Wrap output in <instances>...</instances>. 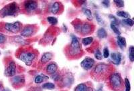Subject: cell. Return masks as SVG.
Returning <instances> with one entry per match:
<instances>
[{"mask_svg":"<svg viewBox=\"0 0 134 91\" xmlns=\"http://www.w3.org/2000/svg\"><path fill=\"white\" fill-rule=\"evenodd\" d=\"M0 87H1V86H0Z\"/></svg>","mask_w":134,"mask_h":91,"instance_id":"8d00e7d4","label":"cell"},{"mask_svg":"<svg viewBox=\"0 0 134 91\" xmlns=\"http://www.w3.org/2000/svg\"><path fill=\"white\" fill-rule=\"evenodd\" d=\"M35 32V27L33 26H27L21 31V35L25 37H30Z\"/></svg>","mask_w":134,"mask_h":91,"instance_id":"30bf717a","label":"cell"},{"mask_svg":"<svg viewBox=\"0 0 134 91\" xmlns=\"http://www.w3.org/2000/svg\"><path fill=\"white\" fill-rule=\"evenodd\" d=\"M15 72H16V67H15V62L12 61V62H9L8 67L5 69V75L6 76L10 77V76H15Z\"/></svg>","mask_w":134,"mask_h":91,"instance_id":"ba28073f","label":"cell"},{"mask_svg":"<svg viewBox=\"0 0 134 91\" xmlns=\"http://www.w3.org/2000/svg\"><path fill=\"white\" fill-rule=\"evenodd\" d=\"M42 88H44V89L52 90L55 88V86L54 84L50 83V82H47V83H45L42 85Z\"/></svg>","mask_w":134,"mask_h":91,"instance_id":"603a6c76","label":"cell"},{"mask_svg":"<svg viewBox=\"0 0 134 91\" xmlns=\"http://www.w3.org/2000/svg\"><path fill=\"white\" fill-rule=\"evenodd\" d=\"M94 56H95V58H96L97 60H101L103 58L102 54H101V52H100V50H97L96 52H95Z\"/></svg>","mask_w":134,"mask_h":91,"instance_id":"4dcf8cb0","label":"cell"},{"mask_svg":"<svg viewBox=\"0 0 134 91\" xmlns=\"http://www.w3.org/2000/svg\"><path fill=\"white\" fill-rule=\"evenodd\" d=\"M69 54L72 58H76L81 55V46L79 39L75 36H72V42L69 48Z\"/></svg>","mask_w":134,"mask_h":91,"instance_id":"7a4b0ae2","label":"cell"},{"mask_svg":"<svg viewBox=\"0 0 134 91\" xmlns=\"http://www.w3.org/2000/svg\"><path fill=\"white\" fill-rule=\"evenodd\" d=\"M97 36L99 37L100 39H103V38H105L107 37V32L104 28L101 27L100 29L98 30L97 31Z\"/></svg>","mask_w":134,"mask_h":91,"instance_id":"ffe728a7","label":"cell"},{"mask_svg":"<svg viewBox=\"0 0 134 91\" xmlns=\"http://www.w3.org/2000/svg\"><path fill=\"white\" fill-rule=\"evenodd\" d=\"M60 8H61V4L59 2H55L52 4V5L51 6L50 8V11L51 12L54 14H57L59 13V12L60 11Z\"/></svg>","mask_w":134,"mask_h":91,"instance_id":"2e32d148","label":"cell"},{"mask_svg":"<svg viewBox=\"0 0 134 91\" xmlns=\"http://www.w3.org/2000/svg\"><path fill=\"white\" fill-rule=\"evenodd\" d=\"M52 54L50 52H46L43 54L42 56L41 59H40V63L42 64H46L47 62H48L50 60L52 59Z\"/></svg>","mask_w":134,"mask_h":91,"instance_id":"9a60e30c","label":"cell"},{"mask_svg":"<svg viewBox=\"0 0 134 91\" xmlns=\"http://www.w3.org/2000/svg\"><path fill=\"white\" fill-rule=\"evenodd\" d=\"M19 7L15 2H13L5 6L0 11V15L2 18L5 16H14L19 12Z\"/></svg>","mask_w":134,"mask_h":91,"instance_id":"3957f363","label":"cell"},{"mask_svg":"<svg viewBox=\"0 0 134 91\" xmlns=\"http://www.w3.org/2000/svg\"><path fill=\"white\" fill-rule=\"evenodd\" d=\"M114 3L119 8H122L124 6V2L121 0H114Z\"/></svg>","mask_w":134,"mask_h":91,"instance_id":"f546056e","label":"cell"},{"mask_svg":"<svg viewBox=\"0 0 134 91\" xmlns=\"http://www.w3.org/2000/svg\"><path fill=\"white\" fill-rule=\"evenodd\" d=\"M129 52H130V59L131 62H133L134 61V47L133 46H130V49H129Z\"/></svg>","mask_w":134,"mask_h":91,"instance_id":"d4e9b609","label":"cell"},{"mask_svg":"<svg viewBox=\"0 0 134 91\" xmlns=\"http://www.w3.org/2000/svg\"><path fill=\"white\" fill-rule=\"evenodd\" d=\"M6 40V37L2 33H0V44H3Z\"/></svg>","mask_w":134,"mask_h":91,"instance_id":"d6a6232c","label":"cell"},{"mask_svg":"<svg viewBox=\"0 0 134 91\" xmlns=\"http://www.w3.org/2000/svg\"><path fill=\"white\" fill-rule=\"evenodd\" d=\"M103 56L104 58H107L109 56V50L107 48H105L103 50Z\"/></svg>","mask_w":134,"mask_h":91,"instance_id":"1f68e13d","label":"cell"},{"mask_svg":"<svg viewBox=\"0 0 134 91\" xmlns=\"http://www.w3.org/2000/svg\"><path fill=\"white\" fill-rule=\"evenodd\" d=\"M25 82L24 77L23 76H15L12 78V83L14 86L18 87V86H22Z\"/></svg>","mask_w":134,"mask_h":91,"instance_id":"7c38bea8","label":"cell"},{"mask_svg":"<svg viewBox=\"0 0 134 91\" xmlns=\"http://www.w3.org/2000/svg\"><path fill=\"white\" fill-rule=\"evenodd\" d=\"M84 14H85V15H86V16H87V19L88 20H92L93 18H92V14L91 10H89L88 9H85L84 10Z\"/></svg>","mask_w":134,"mask_h":91,"instance_id":"484cf974","label":"cell"},{"mask_svg":"<svg viewBox=\"0 0 134 91\" xmlns=\"http://www.w3.org/2000/svg\"><path fill=\"white\" fill-rule=\"evenodd\" d=\"M117 16L121 17V18H130V14L127 13L126 12L124 11H119L118 12H117Z\"/></svg>","mask_w":134,"mask_h":91,"instance_id":"44dd1931","label":"cell"},{"mask_svg":"<svg viewBox=\"0 0 134 91\" xmlns=\"http://www.w3.org/2000/svg\"><path fill=\"white\" fill-rule=\"evenodd\" d=\"M123 22L129 26H133V24H134L133 20H131V19H130V18L125 19V20H123Z\"/></svg>","mask_w":134,"mask_h":91,"instance_id":"f1b7e54d","label":"cell"},{"mask_svg":"<svg viewBox=\"0 0 134 91\" xmlns=\"http://www.w3.org/2000/svg\"><path fill=\"white\" fill-rule=\"evenodd\" d=\"M18 58L20 60L24 62L27 66H31L36 58V54L34 51H30V50L23 51L19 54Z\"/></svg>","mask_w":134,"mask_h":91,"instance_id":"277c9868","label":"cell"},{"mask_svg":"<svg viewBox=\"0 0 134 91\" xmlns=\"http://www.w3.org/2000/svg\"><path fill=\"white\" fill-rule=\"evenodd\" d=\"M38 8V3L34 1H28L24 3V8L28 12H32Z\"/></svg>","mask_w":134,"mask_h":91,"instance_id":"8fae6325","label":"cell"},{"mask_svg":"<svg viewBox=\"0 0 134 91\" xmlns=\"http://www.w3.org/2000/svg\"><path fill=\"white\" fill-rule=\"evenodd\" d=\"M75 29L76 30V31L80 33H82L83 35H86V34H88V33H91V32H92V27L91 25L89 24H79L78 26H76Z\"/></svg>","mask_w":134,"mask_h":91,"instance_id":"52a82bcc","label":"cell"},{"mask_svg":"<svg viewBox=\"0 0 134 91\" xmlns=\"http://www.w3.org/2000/svg\"><path fill=\"white\" fill-rule=\"evenodd\" d=\"M5 29L9 32L16 33L18 32H20V30H21V23L19 22V21H16L14 24L7 23V24H5Z\"/></svg>","mask_w":134,"mask_h":91,"instance_id":"8992f818","label":"cell"},{"mask_svg":"<svg viewBox=\"0 0 134 91\" xmlns=\"http://www.w3.org/2000/svg\"><path fill=\"white\" fill-rule=\"evenodd\" d=\"M109 84L113 90L121 91L124 87V81L120 75L118 73L112 74L109 77Z\"/></svg>","mask_w":134,"mask_h":91,"instance_id":"6da1fadb","label":"cell"},{"mask_svg":"<svg viewBox=\"0 0 134 91\" xmlns=\"http://www.w3.org/2000/svg\"><path fill=\"white\" fill-rule=\"evenodd\" d=\"M103 4L105 5V6L106 7H108L109 5V1H104V2H102Z\"/></svg>","mask_w":134,"mask_h":91,"instance_id":"e575fe53","label":"cell"},{"mask_svg":"<svg viewBox=\"0 0 134 91\" xmlns=\"http://www.w3.org/2000/svg\"><path fill=\"white\" fill-rule=\"evenodd\" d=\"M117 44L119 46V47H121V48H125L126 46V40H125V38L118 36H117Z\"/></svg>","mask_w":134,"mask_h":91,"instance_id":"ac0fdd59","label":"cell"},{"mask_svg":"<svg viewBox=\"0 0 134 91\" xmlns=\"http://www.w3.org/2000/svg\"><path fill=\"white\" fill-rule=\"evenodd\" d=\"M93 41V38L92 37H87V38H83L82 40V43L85 46L89 45L92 43V42Z\"/></svg>","mask_w":134,"mask_h":91,"instance_id":"7402d4cb","label":"cell"},{"mask_svg":"<svg viewBox=\"0 0 134 91\" xmlns=\"http://www.w3.org/2000/svg\"><path fill=\"white\" fill-rule=\"evenodd\" d=\"M95 16H96L97 21H98V23H99V24H103V20L100 18V15H99L97 13H96V14H95Z\"/></svg>","mask_w":134,"mask_h":91,"instance_id":"836d02e7","label":"cell"},{"mask_svg":"<svg viewBox=\"0 0 134 91\" xmlns=\"http://www.w3.org/2000/svg\"><path fill=\"white\" fill-rule=\"evenodd\" d=\"M109 66L107 64H105L104 63H101V64H99L94 67V70H93V72H94V75L97 76H105L108 72Z\"/></svg>","mask_w":134,"mask_h":91,"instance_id":"5b68a950","label":"cell"},{"mask_svg":"<svg viewBox=\"0 0 134 91\" xmlns=\"http://www.w3.org/2000/svg\"><path fill=\"white\" fill-rule=\"evenodd\" d=\"M94 64V60L91 58L87 57L85 59L83 60L82 62H81V66L83 69L86 70H90L91 68H93V66Z\"/></svg>","mask_w":134,"mask_h":91,"instance_id":"9c48e42d","label":"cell"},{"mask_svg":"<svg viewBox=\"0 0 134 91\" xmlns=\"http://www.w3.org/2000/svg\"><path fill=\"white\" fill-rule=\"evenodd\" d=\"M49 78L48 76H46V75H38L36 76L35 79H34V82L36 84H40L44 81H46L48 80Z\"/></svg>","mask_w":134,"mask_h":91,"instance_id":"e0dca14e","label":"cell"},{"mask_svg":"<svg viewBox=\"0 0 134 91\" xmlns=\"http://www.w3.org/2000/svg\"><path fill=\"white\" fill-rule=\"evenodd\" d=\"M111 29L113 30V31L116 33V34H117V35H119V34L121 33L120 31H119V28L117 27L116 24H114V23H111Z\"/></svg>","mask_w":134,"mask_h":91,"instance_id":"cb8c5ba5","label":"cell"},{"mask_svg":"<svg viewBox=\"0 0 134 91\" xmlns=\"http://www.w3.org/2000/svg\"><path fill=\"white\" fill-rule=\"evenodd\" d=\"M57 69H58V66L56 63H50L46 67V72L49 75H54L55 73L57 72Z\"/></svg>","mask_w":134,"mask_h":91,"instance_id":"5bb4252c","label":"cell"},{"mask_svg":"<svg viewBox=\"0 0 134 91\" xmlns=\"http://www.w3.org/2000/svg\"><path fill=\"white\" fill-rule=\"evenodd\" d=\"M0 54H1V52H0Z\"/></svg>","mask_w":134,"mask_h":91,"instance_id":"d590c367","label":"cell"},{"mask_svg":"<svg viewBox=\"0 0 134 91\" xmlns=\"http://www.w3.org/2000/svg\"><path fill=\"white\" fill-rule=\"evenodd\" d=\"M111 59L113 64L118 65V64H120L121 61V54L119 52L112 53L111 54Z\"/></svg>","mask_w":134,"mask_h":91,"instance_id":"4fadbf2b","label":"cell"},{"mask_svg":"<svg viewBox=\"0 0 134 91\" xmlns=\"http://www.w3.org/2000/svg\"><path fill=\"white\" fill-rule=\"evenodd\" d=\"M75 91H89V88L86 84H80L75 88Z\"/></svg>","mask_w":134,"mask_h":91,"instance_id":"d6986e66","label":"cell"},{"mask_svg":"<svg viewBox=\"0 0 134 91\" xmlns=\"http://www.w3.org/2000/svg\"><path fill=\"white\" fill-rule=\"evenodd\" d=\"M124 82H125V91H130V90H131V84H130V82L128 78H125V80H124Z\"/></svg>","mask_w":134,"mask_h":91,"instance_id":"83f0119b","label":"cell"},{"mask_svg":"<svg viewBox=\"0 0 134 91\" xmlns=\"http://www.w3.org/2000/svg\"><path fill=\"white\" fill-rule=\"evenodd\" d=\"M47 20L50 24L52 25L56 24H57V22H58V20H57L56 18H54V17H48L47 18Z\"/></svg>","mask_w":134,"mask_h":91,"instance_id":"4316f807","label":"cell"}]
</instances>
